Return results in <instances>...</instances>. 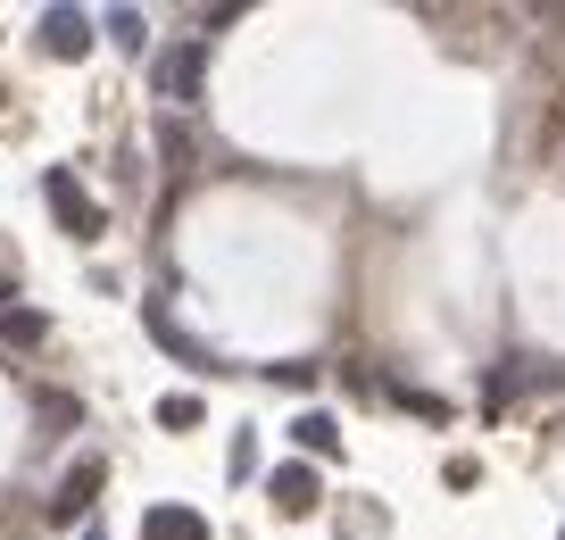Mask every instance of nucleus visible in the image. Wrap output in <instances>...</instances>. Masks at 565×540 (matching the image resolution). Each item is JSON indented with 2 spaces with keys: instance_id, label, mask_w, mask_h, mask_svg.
Returning a JSON list of instances; mask_svg holds the SVG:
<instances>
[{
  "instance_id": "nucleus-4",
  "label": "nucleus",
  "mask_w": 565,
  "mask_h": 540,
  "mask_svg": "<svg viewBox=\"0 0 565 540\" xmlns=\"http://www.w3.org/2000/svg\"><path fill=\"white\" fill-rule=\"evenodd\" d=\"M266 499H275L282 516H317L324 483H317V466H308V457H291V466H275V474H266Z\"/></svg>"
},
{
  "instance_id": "nucleus-3",
  "label": "nucleus",
  "mask_w": 565,
  "mask_h": 540,
  "mask_svg": "<svg viewBox=\"0 0 565 540\" xmlns=\"http://www.w3.org/2000/svg\"><path fill=\"white\" fill-rule=\"evenodd\" d=\"M100 483H108V466H100V457H75V466L58 474V490H51V516H58V523L92 516V507H100Z\"/></svg>"
},
{
  "instance_id": "nucleus-7",
  "label": "nucleus",
  "mask_w": 565,
  "mask_h": 540,
  "mask_svg": "<svg viewBox=\"0 0 565 540\" xmlns=\"http://www.w3.org/2000/svg\"><path fill=\"white\" fill-rule=\"evenodd\" d=\"M291 441H300V449H308V457H333V449H341V424H333V416H324V407H308V416H300V424H291Z\"/></svg>"
},
{
  "instance_id": "nucleus-9",
  "label": "nucleus",
  "mask_w": 565,
  "mask_h": 540,
  "mask_svg": "<svg viewBox=\"0 0 565 540\" xmlns=\"http://www.w3.org/2000/svg\"><path fill=\"white\" fill-rule=\"evenodd\" d=\"M159 424H175V433H183V424H200V400H192V391H167V400H159Z\"/></svg>"
},
{
  "instance_id": "nucleus-8",
  "label": "nucleus",
  "mask_w": 565,
  "mask_h": 540,
  "mask_svg": "<svg viewBox=\"0 0 565 540\" xmlns=\"http://www.w3.org/2000/svg\"><path fill=\"white\" fill-rule=\"evenodd\" d=\"M42 332H51V325H42L34 308H0V341H18V349H34Z\"/></svg>"
},
{
  "instance_id": "nucleus-1",
  "label": "nucleus",
  "mask_w": 565,
  "mask_h": 540,
  "mask_svg": "<svg viewBox=\"0 0 565 540\" xmlns=\"http://www.w3.org/2000/svg\"><path fill=\"white\" fill-rule=\"evenodd\" d=\"M150 84H159V100L192 108V100H200V84H209V34H192V42H167V51L150 59Z\"/></svg>"
},
{
  "instance_id": "nucleus-5",
  "label": "nucleus",
  "mask_w": 565,
  "mask_h": 540,
  "mask_svg": "<svg viewBox=\"0 0 565 540\" xmlns=\"http://www.w3.org/2000/svg\"><path fill=\"white\" fill-rule=\"evenodd\" d=\"M141 540H209V516L183 499H159L150 516H141Z\"/></svg>"
},
{
  "instance_id": "nucleus-11",
  "label": "nucleus",
  "mask_w": 565,
  "mask_h": 540,
  "mask_svg": "<svg viewBox=\"0 0 565 540\" xmlns=\"http://www.w3.org/2000/svg\"><path fill=\"white\" fill-rule=\"evenodd\" d=\"M557 540H565V532H557Z\"/></svg>"
},
{
  "instance_id": "nucleus-2",
  "label": "nucleus",
  "mask_w": 565,
  "mask_h": 540,
  "mask_svg": "<svg viewBox=\"0 0 565 540\" xmlns=\"http://www.w3.org/2000/svg\"><path fill=\"white\" fill-rule=\"evenodd\" d=\"M42 200H51V216H58V233H75V242H100V200L92 192H75V174H42Z\"/></svg>"
},
{
  "instance_id": "nucleus-10",
  "label": "nucleus",
  "mask_w": 565,
  "mask_h": 540,
  "mask_svg": "<svg viewBox=\"0 0 565 540\" xmlns=\"http://www.w3.org/2000/svg\"><path fill=\"white\" fill-rule=\"evenodd\" d=\"M0 299H18V275H0Z\"/></svg>"
},
{
  "instance_id": "nucleus-6",
  "label": "nucleus",
  "mask_w": 565,
  "mask_h": 540,
  "mask_svg": "<svg viewBox=\"0 0 565 540\" xmlns=\"http://www.w3.org/2000/svg\"><path fill=\"white\" fill-rule=\"evenodd\" d=\"M42 51L51 59H84L92 51V18L84 9H51V18H42Z\"/></svg>"
}]
</instances>
